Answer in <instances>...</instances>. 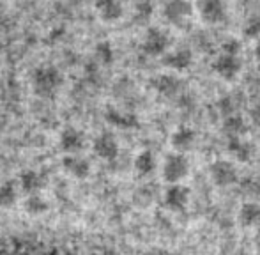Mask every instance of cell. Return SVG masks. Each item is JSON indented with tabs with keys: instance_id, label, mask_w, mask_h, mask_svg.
Returning a JSON list of instances; mask_svg holds the SVG:
<instances>
[{
	"instance_id": "cell-2",
	"label": "cell",
	"mask_w": 260,
	"mask_h": 255,
	"mask_svg": "<svg viewBox=\"0 0 260 255\" xmlns=\"http://www.w3.org/2000/svg\"><path fill=\"white\" fill-rule=\"evenodd\" d=\"M163 179L170 184H177L189 174V160L182 152H172L163 162Z\"/></svg>"
},
{
	"instance_id": "cell-17",
	"label": "cell",
	"mask_w": 260,
	"mask_h": 255,
	"mask_svg": "<svg viewBox=\"0 0 260 255\" xmlns=\"http://www.w3.org/2000/svg\"><path fill=\"white\" fill-rule=\"evenodd\" d=\"M106 121L112 126L120 128V130H133L138 126V119L135 114H126V112H119L115 108H108L105 114Z\"/></svg>"
},
{
	"instance_id": "cell-6",
	"label": "cell",
	"mask_w": 260,
	"mask_h": 255,
	"mask_svg": "<svg viewBox=\"0 0 260 255\" xmlns=\"http://www.w3.org/2000/svg\"><path fill=\"white\" fill-rule=\"evenodd\" d=\"M199 14L204 23L218 25L226 20L229 16V7L225 0H200Z\"/></svg>"
},
{
	"instance_id": "cell-15",
	"label": "cell",
	"mask_w": 260,
	"mask_h": 255,
	"mask_svg": "<svg viewBox=\"0 0 260 255\" xmlns=\"http://www.w3.org/2000/svg\"><path fill=\"white\" fill-rule=\"evenodd\" d=\"M151 85L161 96H175L181 90L182 82L174 75H157L151 80Z\"/></svg>"
},
{
	"instance_id": "cell-26",
	"label": "cell",
	"mask_w": 260,
	"mask_h": 255,
	"mask_svg": "<svg viewBox=\"0 0 260 255\" xmlns=\"http://www.w3.org/2000/svg\"><path fill=\"white\" fill-rule=\"evenodd\" d=\"M154 13V6L151 0H138L135 6V18L140 21H147Z\"/></svg>"
},
{
	"instance_id": "cell-9",
	"label": "cell",
	"mask_w": 260,
	"mask_h": 255,
	"mask_svg": "<svg viewBox=\"0 0 260 255\" xmlns=\"http://www.w3.org/2000/svg\"><path fill=\"white\" fill-rule=\"evenodd\" d=\"M226 151H229V154L234 156L237 162L246 163V162H250V160H253L255 145L251 144V142L244 140L243 137H234V138H229Z\"/></svg>"
},
{
	"instance_id": "cell-30",
	"label": "cell",
	"mask_w": 260,
	"mask_h": 255,
	"mask_svg": "<svg viewBox=\"0 0 260 255\" xmlns=\"http://www.w3.org/2000/svg\"><path fill=\"white\" fill-rule=\"evenodd\" d=\"M255 248H257V253L260 255V229H258L257 236H255Z\"/></svg>"
},
{
	"instance_id": "cell-7",
	"label": "cell",
	"mask_w": 260,
	"mask_h": 255,
	"mask_svg": "<svg viewBox=\"0 0 260 255\" xmlns=\"http://www.w3.org/2000/svg\"><path fill=\"white\" fill-rule=\"evenodd\" d=\"M241 69H243V60L241 57L236 55H225L221 53L219 57H216L214 62H212V71L219 76V78L226 80V82H232L237 76L241 75Z\"/></svg>"
},
{
	"instance_id": "cell-14",
	"label": "cell",
	"mask_w": 260,
	"mask_h": 255,
	"mask_svg": "<svg viewBox=\"0 0 260 255\" xmlns=\"http://www.w3.org/2000/svg\"><path fill=\"white\" fill-rule=\"evenodd\" d=\"M85 145V137L76 128H66L60 133V147L69 154H76Z\"/></svg>"
},
{
	"instance_id": "cell-3",
	"label": "cell",
	"mask_w": 260,
	"mask_h": 255,
	"mask_svg": "<svg viewBox=\"0 0 260 255\" xmlns=\"http://www.w3.org/2000/svg\"><path fill=\"white\" fill-rule=\"evenodd\" d=\"M163 16L175 27H186L193 18V4L189 0H168L163 7Z\"/></svg>"
},
{
	"instance_id": "cell-29",
	"label": "cell",
	"mask_w": 260,
	"mask_h": 255,
	"mask_svg": "<svg viewBox=\"0 0 260 255\" xmlns=\"http://www.w3.org/2000/svg\"><path fill=\"white\" fill-rule=\"evenodd\" d=\"M253 55H255V59H257V62H260V39H257V45H255Z\"/></svg>"
},
{
	"instance_id": "cell-12",
	"label": "cell",
	"mask_w": 260,
	"mask_h": 255,
	"mask_svg": "<svg viewBox=\"0 0 260 255\" xmlns=\"http://www.w3.org/2000/svg\"><path fill=\"white\" fill-rule=\"evenodd\" d=\"M163 64L174 71H186L193 66V53L188 48H179L163 57Z\"/></svg>"
},
{
	"instance_id": "cell-5",
	"label": "cell",
	"mask_w": 260,
	"mask_h": 255,
	"mask_svg": "<svg viewBox=\"0 0 260 255\" xmlns=\"http://www.w3.org/2000/svg\"><path fill=\"white\" fill-rule=\"evenodd\" d=\"M168 45H170V36L165 30H161V28L151 27L147 28V32L144 36L142 50H144V53H147L151 57H159L167 52Z\"/></svg>"
},
{
	"instance_id": "cell-20",
	"label": "cell",
	"mask_w": 260,
	"mask_h": 255,
	"mask_svg": "<svg viewBox=\"0 0 260 255\" xmlns=\"http://www.w3.org/2000/svg\"><path fill=\"white\" fill-rule=\"evenodd\" d=\"M20 186H21V190L25 193H28V195L38 193L45 186V177L39 172H36V170H27V172H23L20 176Z\"/></svg>"
},
{
	"instance_id": "cell-25",
	"label": "cell",
	"mask_w": 260,
	"mask_h": 255,
	"mask_svg": "<svg viewBox=\"0 0 260 255\" xmlns=\"http://www.w3.org/2000/svg\"><path fill=\"white\" fill-rule=\"evenodd\" d=\"M243 34L248 39H260V14H255L244 21Z\"/></svg>"
},
{
	"instance_id": "cell-22",
	"label": "cell",
	"mask_w": 260,
	"mask_h": 255,
	"mask_svg": "<svg viewBox=\"0 0 260 255\" xmlns=\"http://www.w3.org/2000/svg\"><path fill=\"white\" fill-rule=\"evenodd\" d=\"M18 199V188L14 181H6L0 184V207H9L16 202Z\"/></svg>"
},
{
	"instance_id": "cell-11",
	"label": "cell",
	"mask_w": 260,
	"mask_h": 255,
	"mask_svg": "<svg viewBox=\"0 0 260 255\" xmlns=\"http://www.w3.org/2000/svg\"><path fill=\"white\" fill-rule=\"evenodd\" d=\"M195 142H197V133H195V130L189 126H179L170 137L172 147L177 152H186V151H189V149H193Z\"/></svg>"
},
{
	"instance_id": "cell-16",
	"label": "cell",
	"mask_w": 260,
	"mask_h": 255,
	"mask_svg": "<svg viewBox=\"0 0 260 255\" xmlns=\"http://www.w3.org/2000/svg\"><path fill=\"white\" fill-rule=\"evenodd\" d=\"M62 167L64 170H68L71 176L78 177V179H83V177L89 176L90 172V163L87 162L85 158L82 156H76V154H69L62 160Z\"/></svg>"
},
{
	"instance_id": "cell-28",
	"label": "cell",
	"mask_w": 260,
	"mask_h": 255,
	"mask_svg": "<svg viewBox=\"0 0 260 255\" xmlns=\"http://www.w3.org/2000/svg\"><path fill=\"white\" fill-rule=\"evenodd\" d=\"M221 50H223V53H225V55H236V57H239L241 50H243V45H241L239 39L229 38V39H225V41H223Z\"/></svg>"
},
{
	"instance_id": "cell-8",
	"label": "cell",
	"mask_w": 260,
	"mask_h": 255,
	"mask_svg": "<svg viewBox=\"0 0 260 255\" xmlns=\"http://www.w3.org/2000/svg\"><path fill=\"white\" fill-rule=\"evenodd\" d=\"M189 200H191V192L184 184H170L165 192V206L175 213H182L188 209Z\"/></svg>"
},
{
	"instance_id": "cell-21",
	"label": "cell",
	"mask_w": 260,
	"mask_h": 255,
	"mask_svg": "<svg viewBox=\"0 0 260 255\" xmlns=\"http://www.w3.org/2000/svg\"><path fill=\"white\" fill-rule=\"evenodd\" d=\"M156 156L151 151H142L135 158V170L138 172V176H151L156 170Z\"/></svg>"
},
{
	"instance_id": "cell-13",
	"label": "cell",
	"mask_w": 260,
	"mask_h": 255,
	"mask_svg": "<svg viewBox=\"0 0 260 255\" xmlns=\"http://www.w3.org/2000/svg\"><path fill=\"white\" fill-rule=\"evenodd\" d=\"M239 225L244 229H260V204L258 202H244L237 213Z\"/></svg>"
},
{
	"instance_id": "cell-23",
	"label": "cell",
	"mask_w": 260,
	"mask_h": 255,
	"mask_svg": "<svg viewBox=\"0 0 260 255\" xmlns=\"http://www.w3.org/2000/svg\"><path fill=\"white\" fill-rule=\"evenodd\" d=\"M96 59L105 66H110L113 60H115V52H113L112 43L101 41L100 45L96 46Z\"/></svg>"
},
{
	"instance_id": "cell-18",
	"label": "cell",
	"mask_w": 260,
	"mask_h": 255,
	"mask_svg": "<svg viewBox=\"0 0 260 255\" xmlns=\"http://www.w3.org/2000/svg\"><path fill=\"white\" fill-rule=\"evenodd\" d=\"M96 9L105 21H117L124 13L120 0H96Z\"/></svg>"
},
{
	"instance_id": "cell-1",
	"label": "cell",
	"mask_w": 260,
	"mask_h": 255,
	"mask_svg": "<svg viewBox=\"0 0 260 255\" xmlns=\"http://www.w3.org/2000/svg\"><path fill=\"white\" fill-rule=\"evenodd\" d=\"M64 83V76L53 66H41L32 73V85L34 92L41 98H52L58 92Z\"/></svg>"
},
{
	"instance_id": "cell-10",
	"label": "cell",
	"mask_w": 260,
	"mask_h": 255,
	"mask_svg": "<svg viewBox=\"0 0 260 255\" xmlns=\"http://www.w3.org/2000/svg\"><path fill=\"white\" fill-rule=\"evenodd\" d=\"M94 152L103 160H115L119 156V144L117 138L112 133H101L100 137L94 140Z\"/></svg>"
},
{
	"instance_id": "cell-4",
	"label": "cell",
	"mask_w": 260,
	"mask_h": 255,
	"mask_svg": "<svg viewBox=\"0 0 260 255\" xmlns=\"http://www.w3.org/2000/svg\"><path fill=\"white\" fill-rule=\"evenodd\" d=\"M209 176H211L212 183L219 188L232 186L234 183H237L236 165L229 160H214L209 165Z\"/></svg>"
},
{
	"instance_id": "cell-27",
	"label": "cell",
	"mask_w": 260,
	"mask_h": 255,
	"mask_svg": "<svg viewBox=\"0 0 260 255\" xmlns=\"http://www.w3.org/2000/svg\"><path fill=\"white\" fill-rule=\"evenodd\" d=\"M243 192L246 195H251V197H260V176H255V177H246L241 184Z\"/></svg>"
},
{
	"instance_id": "cell-24",
	"label": "cell",
	"mask_w": 260,
	"mask_h": 255,
	"mask_svg": "<svg viewBox=\"0 0 260 255\" xmlns=\"http://www.w3.org/2000/svg\"><path fill=\"white\" fill-rule=\"evenodd\" d=\"M25 209L30 214H41L48 209V204H46L38 193H32V195H28V199L25 200Z\"/></svg>"
},
{
	"instance_id": "cell-19",
	"label": "cell",
	"mask_w": 260,
	"mask_h": 255,
	"mask_svg": "<svg viewBox=\"0 0 260 255\" xmlns=\"http://www.w3.org/2000/svg\"><path fill=\"white\" fill-rule=\"evenodd\" d=\"M246 121H244L243 115L239 114H229L225 119H223V133L229 135V138L234 137H243L246 133Z\"/></svg>"
}]
</instances>
